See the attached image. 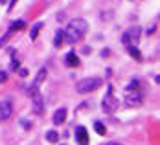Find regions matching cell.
Returning a JSON list of instances; mask_svg holds the SVG:
<instances>
[{
    "label": "cell",
    "instance_id": "cell-1",
    "mask_svg": "<svg viewBox=\"0 0 160 145\" xmlns=\"http://www.w3.org/2000/svg\"><path fill=\"white\" fill-rule=\"evenodd\" d=\"M87 30H88L87 20H83V18H74V20L68 22V26L63 30V41L68 42V44H74V42H78V41H81V39L85 37Z\"/></svg>",
    "mask_w": 160,
    "mask_h": 145
},
{
    "label": "cell",
    "instance_id": "cell-2",
    "mask_svg": "<svg viewBox=\"0 0 160 145\" xmlns=\"http://www.w3.org/2000/svg\"><path fill=\"white\" fill-rule=\"evenodd\" d=\"M101 83H103L101 77H85V79H81L79 83L76 85V90H78L79 94H88V92H94L96 88H99Z\"/></svg>",
    "mask_w": 160,
    "mask_h": 145
},
{
    "label": "cell",
    "instance_id": "cell-3",
    "mask_svg": "<svg viewBox=\"0 0 160 145\" xmlns=\"http://www.w3.org/2000/svg\"><path fill=\"white\" fill-rule=\"evenodd\" d=\"M140 35H142L140 28H131L129 31L123 33V44L125 46H136L138 41H140Z\"/></svg>",
    "mask_w": 160,
    "mask_h": 145
},
{
    "label": "cell",
    "instance_id": "cell-4",
    "mask_svg": "<svg viewBox=\"0 0 160 145\" xmlns=\"http://www.w3.org/2000/svg\"><path fill=\"white\" fill-rule=\"evenodd\" d=\"M44 79H46V68H41L39 74H37V77H35V81L32 83V86L28 88V94L32 96L33 92H39V86L44 83Z\"/></svg>",
    "mask_w": 160,
    "mask_h": 145
},
{
    "label": "cell",
    "instance_id": "cell-5",
    "mask_svg": "<svg viewBox=\"0 0 160 145\" xmlns=\"http://www.w3.org/2000/svg\"><path fill=\"white\" fill-rule=\"evenodd\" d=\"M33 97V105H32V109H33V114H42L44 112V101H42V96L39 94V92H33L32 94Z\"/></svg>",
    "mask_w": 160,
    "mask_h": 145
},
{
    "label": "cell",
    "instance_id": "cell-6",
    "mask_svg": "<svg viewBox=\"0 0 160 145\" xmlns=\"http://www.w3.org/2000/svg\"><path fill=\"white\" fill-rule=\"evenodd\" d=\"M11 114H13V105H11V101H0V121H4V119H8V118H11Z\"/></svg>",
    "mask_w": 160,
    "mask_h": 145
},
{
    "label": "cell",
    "instance_id": "cell-7",
    "mask_svg": "<svg viewBox=\"0 0 160 145\" xmlns=\"http://www.w3.org/2000/svg\"><path fill=\"white\" fill-rule=\"evenodd\" d=\"M125 103H127V107H138V105L142 103V94H140L138 90L129 92L127 97H125Z\"/></svg>",
    "mask_w": 160,
    "mask_h": 145
},
{
    "label": "cell",
    "instance_id": "cell-8",
    "mask_svg": "<svg viewBox=\"0 0 160 145\" xmlns=\"http://www.w3.org/2000/svg\"><path fill=\"white\" fill-rule=\"evenodd\" d=\"M76 140H78V143L79 145H88V132H87V129L85 127H78L76 129Z\"/></svg>",
    "mask_w": 160,
    "mask_h": 145
},
{
    "label": "cell",
    "instance_id": "cell-9",
    "mask_svg": "<svg viewBox=\"0 0 160 145\" xmlns=\"http://www.w3.org/2000/svg\"><path fill=\"white\" fill-rule=\"evenodd\" d=\"M103 109L107 110V112H111L116 109V101L112 99V86H109V92H107V96L103 99Z\"/></svg>",
    "mask_w": 160,
    "mask_h": 145
},
{
    "label": "cell",
    "instance_id": "cell-10",
    "mask_svg": "<svg viewBox=\"0 0 160 145\" xmlns=\"http://www.w3.org/2000/svg\"><path fill=\"white\" fill-rule=\"evenodd\" d=\"M64 119H66V109H59L57 112L53 114V123L55 125H63Z\"/></svg>",
    "mask_w": 160,
    "mask_h": 145
},
{
    "label": "cell",
    "instance_id": "cell-11",
    "mask_svg": "<svg viewBox=\"0 0 160 145\" xmlns=\"http://www.w3.org/2000/svg\"><path fill=\"white\" fill-rule=\"evenodd\" d=\"M66 65L68 66H79V59H78V55L74 51L66 53Z\"/></svg>",
    "mask_w": 160,
    "mask_h": 145
},
{
    "label": "cell",
    "instance_id": "cell-12",
    "mask_svg": "<svg viewBox=\"0 0 160 145\" xmlns=\"http://www.w3.org/2000/svg\"><path fill=\"white\" fill-rule=\"evenodd\" d=\"M26 28V22L20 18V20H15L11 26H9V31H18V30H24Z\"/></svg>",
    "mask_w": 160,
    "mask_h": 145
},
{
    "label": "cell",
    "instance_id": "cell-13",
    "mask_svg": "<svg viewBox=\"0 0 160 145\" xmlns=\"http://www.w3.org/2000/svg\"><path fill=\"white\" fill-rule=\"evenodd\" d=\"M127 51H129V55H132L136 61H140V59H142V53H140V50L136 48V46H127Z\"/></svg>",
    "mask_w": 160,
    "mask_h": 145
},
{
    "label": "cell",
    "instance_id": "cell-14",
    "mask_svg": "<svg viewBox=\"0 0 160 145\" xmlns=\"http://www.w3.org/2000/svg\"><path fill=\"white\" fill-rule=\"evenodd\" d=\"M41 28H42V22H37V24L32 28V31H30V39H32V41L37 39V35H39V31H41Z\"/></svg>",
    "mask_w": 160,
    "mask_h": 145
},
{
    "label": "cell",
    "instance_id": "cell-15",
    "mask_svg": "<svg viewBox=\"0 0 160 145\" xmlns=\"http://www.w3.org/2000/svg\"><path fill=\"white\" fill-rule=\"evenodd\" d=\"M46 140H48L50 143H57V142H59V134H57L55 130H48V132H46Z\"/></svg>",
    "mask_w": 160,
    "mask_h": 145
},
{
    "label": "cell",
    "instance_id": "cell-16",
    "mask_svg": "<svg viewBox=\"0 0 160 145\" xmlns=\"http://www.w3.org/2000/svg\"><path fill=\"white\" fill-rule=\"evenodd\" d=\"M94 129H96V132L99 134V136H103V134H107V127L101 123V121H96L94 123Z\"/></svg>",
    "mask_w": 160,
    "mask_h": 145
},
{
    "label": "cell",
    "instance_id": "cell-17",
    "mask_svg": "<svg viewBox=\"0 0 160 145\" xmlns=\"http://www.w3.org/2000/svg\"><path fill=\"white\" fill-rule=\"evenodd\" d=\"M53 44L59 48V46H63V30H59V31L55 33V37H53Z\"/></svg>",
    "mask_w": 160,
    "mask_h": 145
},
{
    "label": "cell",
    "instance_id": "cell-18",
    "mask_svg": "<svg viewBox=\"0 0 160 145\" xmlns=\"http://www.w3.org/2000/svg\"><path fill=\"white\" fill-rule=\"evenodd\" d=\"M138 88H140V83H138L136 79H132L127 85V92H134V90H138Z\"/></svg>",
    "mask_w": 160,
    "mask_h": 145
},
{
    "label": "cell",
    "instance_id": "cell-19",
    "mask_svg": "<svg viewBox=\"0 0 160 145\" xmlns=\"http://www.w3.org/2000/svg\"><path fill=\"white\" fill-rule=\"evenodd\" d=\"M9 70H11V72L18 70V59H13V61H11V65H9Z\"/></svg>",
    "mask_w": 160,
    "mask_h": 145
},
{
    "label": "cell",
    "instance_id": "cell-20",
    "mask_svg": "<svg viewBox=\"0 0 160 145\" xmlns=\"http://www.w3.org/2000/svg\"><path fill=\"white\" fill-rule=\"evenodd\" d=\"M9 37H11V31H8V33H6V35H4V37H2V39H0V48L4 46V42H6V41H8Z\"/></svg>",
    "mask_w": 160,
    "mask_h": 145
},
{
    "label": "cell",
    "instance_id": "cell-21",
    "mask_svg": "<svg viewBox=\"0 0 160 145\" xmlns=\"http://www.w3.org/2000/svg\"><path fill=\"white\" fill-rule=\"evenodd\" d=\"M6 81H8V74L4 70H0V83H6Z\"/></svg>",
    "mask_w": 160,
    "mask_h": 145
},
{
    "label": "cell",
    "instance_id": "cell-22",
    "mask_svg": "<svg viewBox=\"0 0 160 145\" xmlns=\"http://www.w3.org/2000/svg\"><path fill=\"white\" fill-rule=\"evenodd\" d=\"M18 75H20V77H26V75H28V70H26V68H18Z\"/></svg>",
    "mask_w": 160,
    "mask_h": 145
},
{
    "label": "cell",
    "instance_id": "cell-23",
    "mask_svg": "<svg viewBox=\"0 0 160 145\" xmlns=\"http://www.w3.org/2000/svg\"><path fill=\"white\" fill-rule=\"evenodd\" d=\"M18 2V0H9V4H8V11H11L13 7H15V4Z\"/></svg>",
    "mask_w": 160,
    "mask_h": 145
},
{
    "label": "cell",
    "instance_id": "cell-24",
    "mask_svg": "<svg viewBox=\"0 0 160 145\" xmlns=\"http://www.w3.org/2000/svg\"><path fill=\"white\" fill-rule=\"evenodd\" d=\"M20 125H22V127H26V129H30V127H32V123H30V121H26V119H20Z\"/></svg>",
    "mask_w": 160,
    "mask_h": 145
},
{
    "label": "cell",
    "instance_id": "cell-25",
    "mask_svg": "<svg viewBox=\"0 0 160 145\" xmlns=\"http://www.w3.org/2000/svg\"><path fill=\"white\" fill-rule=\"evenodd\" d=\"M107 145H122V143H114V142H112V143H107Z\"/></svg>",
    "mask_w": 160,
    "mask_h": 145
},
{
    "label": "cell",
    "instance_id": "cell-26",
    "mask_svg": "<svg viewBox=\"0 0 160 145\" xmlns=\"http://www.w3.org/2000/svg\"><path fill=\"white\" fill-rule=\"evenodd\" d=\"M0 4H6V0H0Z\"/></svg>",
    "mask_w": 160,
    "mask_h": 145
}]
</instances>
